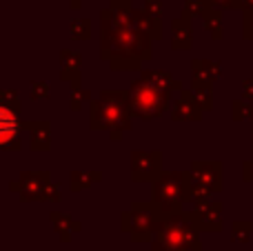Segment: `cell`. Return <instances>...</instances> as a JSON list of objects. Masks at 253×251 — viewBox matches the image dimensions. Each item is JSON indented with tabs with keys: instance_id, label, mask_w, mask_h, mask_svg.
Returning <instances> with one entry per match:
<instances>
[{
	"instance_id": "836d02e7",
	"label": "cell",
	"mask_w": 253,
	"mask_h": 251,
	"mask_svg": "<svg viewBox=\"0 0 253 251\" xmlns=\"http://www.w3.org/2000/svg\"><path fill=\"white\" fill-rule=\"evenodd\" d=\"M65 2H67V4H69V7H71V9H74V11H78V9H80V7H83V2H84V0H65Z\"/></svg>"
},
{
	"instance_id": "5bb4252c",
	"label": "cell",
	"mask_w": 253,
	"mask_h": 251,
	"mask_svg": "<svg viewBox=\"0 0 253 251\" xmlns=\"http://www.w3.org/2000/svg\"><path fill=\"white\" fill-rule=\"evenodd\" d=\"M169 111H171V118H173L175 123H200L202 116H205V109L189 96L187 89L180 91L178 100L171 105Z\"/></svg>"
},
{
	"instance_id": "484cf974",
	"label": "cell",
	"mask_w": 253,
	"mask_h": 251,
	"mask_svg": "<svg viewBox=\"0 0 253 251\" xmlns=\"http://www.w3.org/2000/svg\"><path fill=\"white\" fill-rule=\"evenodd\" d=\"M0 107H7V109L20 114L22 100H20V96H18V91H13V89H2V91H0Z\"/></svg>"
},
{
	"instance_id": "e0dca14e",
	"label": "cell",
	"mask_w": 253,
	"mask_h": 251,
	"mask_svg": "<svg viewBox=\"0 0 253 251\" xmlns=\"http://www.w3.org/2000/svg\"><path fill=\"white\" fill-rule=\"evenodd\" d=\"M49 220H51L53 229L60 234L62 243H69L71 236L78 234V231H83V222L74 220L71 216H67V213H62V211H51L49 213Z\"/></svg>"
},
{
	"instance_id": "9a60e30c",
	"label": "cell",
	"mask_w": 253,
	"mask_h": 251,
	"mask_svg": "<svg viewBox=\"0 0 253 251\" xmlns=\"http://www.w3.org/2000/svg\"><path fill=\"white\" fill-rule=\"evenodd\" d=\"M22 129L29 131V149L31 151H49L51 149V123L49 120H22Z\"/></svg>"
},
{
	"instance_id": "d6986e66",
	"label": "cell",
	"mask_w": 253,
	"mask_h": 251,
	"mask_svg": "<svg viewBox=\"0 0 253 251\" xmlns=\"http://www.w3.org/2000/svg\"><path fill=\"white\" fill-rule=\"evenodd\" d=\"M142 78L151 80L153 84H158V87H162V89H169V91H182V80L173 78L169 71L149 69V71H142Z\"/></svg>"
},
{
	"instance_id": "d4e9b609",
	"label": "cell",
	"mask_w": 253,
	"mask_h": 251,
	"mask_svg": "<svg viewBox=\"0 0 253 251\" xmlns=\"http://www.w3.org/2000/svg\"><path fill=\"white\" fill-rule=\"evenodd\" d=\"M231 118L236 123H242V120L253 118V102L245 100V98H238V100L231 102Z\"/></svg>"
},
{
	"instance_id": "f1b7e54d",
	"label": "cell",
	"mask_w": 253,
	"mask_h": 251,
	"mask_svg": "<svg viewBox=\"0 0 253 251\" xmlns=\"http://www.w3.org/2000/svg\"><path fill=\"white\" fill-rule=\"evenodd\" d=\"M62 200V189H60V185L58 182H49L47 185V189H44V194H42V203H60Z\"/></svg>"
},
{
	"instance_id": "74e56055",
	"label": "cell",
	"mask_w": 253,
	"mask_h": 251,
	"mask_svg": "<svg viewBox=\"0 0 253 251\" xmlns=\"http://www.w3.org/2000/svg\"><path fill=\"white\" fill-rule=\"evenodd\" d=\"M251 76H253V74H251Z\"/></svg>"
},
{
	"instance_id": "30bf717a",
	"label": "cell",
	"mask_w": 253,
	"mask_h": 251,
	"mask_svg": "<svg viewBox=\"0 0 253 251\" xmlns=\"http://www.w3.org/2000/svg\"><path fill=\"white\" fill-rule=\"evenodd\" d=\"M51 182L49 171H22L18 180L9 182V189L16 191L22 203H42V194Z\"/></svg>"
},
{
	"instance_id": "1f68e13d",
	"label": "cell",
	"mask_w": 253,
	"mask_h": 251,
	"mask_svg": "<svg viewBox=\"0 0 253 251\" xmlns=\"http://www.w3.org/2000/svg\"><path fill=\"white\" fill-rule=\"evenodd\" d=\"M242 180L253 182V158H247L245 163H242Z\"/></svg>"
},
{
	"instance_id": "3957f363",
	"label": "cell",
	"mask_w": 253,
	"mask_h": 251,
	"mask_svg": "<svg viewBox=\"0 0 253 251\" xmlns=\"http://www.w3.org/2000/svg\"><path fill=\"white\" fill-rule=\"evenodd\" d=\"M169 218L173 216L165 213L153 200H133L131 207L120 213V229L129 234L133 243H151Z\"/></svg>"
},
{
	"instance_id": "4fadbf2b",
	"label": "cell",
	"mask_w": 253,
	"mask_h": 251,
	"mask_svg": "<svg viewBox=\"0 0 253 251\" xmlns=\"http://www.w3.org/2000/svg\"><path fill=\"white\" fill-rule=\"evenodd\" d=\"M193 13L182 9L178 18L171 20V49L173 51H191L193 47Z\"/></svg>"
},
{
	"instance_id": "8fae6325",
	"label": "cell",
	"mask_w": 253,
	"mask_h": 251,
	"mask_svg": "<svg viewBox=\"0 0 253 251\" xmlns=\"http://www.w3.org/2000/svg\"><path fill=\"white\" fill-rule=\"evenodd\" d=\"M193 209L191 213L193 222L198 225L200 231H222L224 222H222V211H224V203L222 200H213V198H205V200H193Z\"/></svg>"
},
{
	"instance_id": "4316f807",
	"label": "cell",
	"mask_w": 253,
	"mask_h": 251,
	"mask_svg": "<svg viewBox=\"0 0 253 251\" xmlns=\"http://www.w3.org/2000/svg\"><path fill=\"white\" fill-rule=\"evenodd\" d=\"M91 100H93L91 91H87V89H83V87L71 89V93H69V109L71 111H80L84 102H91Z\"/></svg>"
},
{
	"instance_id": "2e32d148",
	"label": "cell",
	"mask_w": 253,
	"mask_h": 251,
	"mask_svg": "<svg viewBox=\"0 0 253 251\" xmlns=\"http://www.w3.org/2000/svg\"><path fill=\"white\" fill-rule=\"evenodd\" d=\"M191 71H193V78L213 84L222 78V62L220 60H207V58H193Z\"/></svg>"
},
{
	"instance_id": "7a4b0ae2",
	"label": "cell",
	"mask_w": 253,
	"mask_h": 251,
	"mask_svg": "<svg viewBox=\"0 0 253 251\" xmlns=\"http://www.w3.org/2000/svg\"><path fill=\"white\" fill-rule=\"evenodd\" d=\"M133 120L129 111V91L105 89L96 100L89 102V129L107 131L114 142L133 129Z\"/></svg>"
},
{
	"instance_id": "52a82bcc",
	"label": "cell",
	"mask_w": 253,
	"mask_h": 251,
	"mask_svg": "<svg viewBox=\"0 0 253 251\" xmlns=\"http://www.w3.org/2000/svg\"><path fill=\"white\" fill-rule=\"evenodd\" d=\"M193 200L211 198L213 194H220L224 189V169L220 160H193Z\"/></svg>"
},
{
	"instance_id": "277c9868",
	"label": "cell",
	"mask_w": 253,
	"mask_h": 251,
	"mask_svg": "<svg viewBox=\"0 0 253 251\" xmlns=\"http://www.w3.org/2000/svg\"><path fill=\"white\" fill-rule=\"evenodd\" d=\"M193 196V173L189 171H162L151 182V200L162 207L169 216L184 211V203H191Z\"/></svg>"
},
{
	"instance_id": "d590c367",
	"label": "cell",
	"mask_w": 253,
	"mask_h": 251,
	"mask_svg": "<svg viewBox=\"0 0 253 251\" xmlns=\"http://www.w3.org/2000/svg\"><path fill=\"white\" fill-rule=\"evenodd\" d=\"M251 207H253V194H251Z\"/></svg>"
},
{
	"instance_id": "9c48e42d",
	"label": "cell",
	"mask_w": 253,
	"mask_h": 251,
	"mask_svg": "<svg viewBox=\"0 0 253 251\" xmlns=\"http://www.w3.org/2000/svg\"><path fill=\"white\" fill-rule=\"evenodd\" d=\"M162 173L160 149H133L131 151V180L153 182Z\"/></svg>"
},
{
	"instance_id": "6da1fadb",
	"label": "cell",
	"mask_w": 253,
	"mask_h": 251,
	"mask_svg": "<svg viewBox=\"0 0 253 251\" xmlns=\"http://www.w3.org/2000/svg\"><path fill=\"white\" fill-rule=\"evenodd\" d=\"M144 11L131 0H111L100 11V58L111 71H140L153 58Z\"/></svg>"
},
{
	"instance_id": "83f0119b",
	"label": "cell",
	"mask_w": 253,
	"mask_h": 251,
	"mask_svg": "<svg viewBox=\"0 0 253 251\" xmlns=\"http://www.w3.org/2000/svg\"><path fill=\"white\" fill-rule=\"evenodd\" d=\"M31 100H49V96H51V87H49L47 80H31Z\"/></svg>"
},
{
	"instance_id": "8d00e7d4",
	"label": "cell",
	"mask_w": 253,
	"mask_h": 251,
	"mask_svg": "<svg viewBox=\"0 0 253 251\" xmlns=\"http://www.w3.org/2000/svg\"><path fill=\"white\" fill-rule=\"evenodd\" d=\"M251 125H253V118H251ZM251 129H253V127H251Z\"/></svg>"
},
{
	"instance_id": "ac0fdd59",
	"label": "cell",
	"mask_w": 253,
	"mask_h": 251,
	"mask_svg": "<svg viewBox=\"0 0 253 251\" xmlns=\"http://www.w3.org/2000/svg\"><path fill=\"white\" fill-rule=\"evenodd\" d=\"M187 93L202 107L205 111H211L213 109V84L211 83H205V80H198V78H191V87L187 89Z\"/></svg>"
},
{
	"instance_id": "e575fe53",
	"label": "cell",
	"mask_w": 253,
	"mask_h": 251,
	"mask_svg": "<svg viewBox=\"0 0 253 251\" xmlns=\"http://www.w3.org/2000/svg\"><path fill=\"white\" fill-rule=\"evenodd\" d=\"M242 9H253V0H242Z\"/></svg>"
},
{
	"instance_id": "7402d4cb",
	"label": "cell",
	"mask_w": 253,
	"mask_h": 251,
	"mask_svg": "<svg viewBox=\"0 0 253 251\" xmlns=\"http://www.w3.org/2000/svg\"><path fill=\"white\" fill-rule=\"evenodd\" d=\"M60 69L80 71L83 69V53L76 51V49H60Z\"/></svg>"
},
{
	"instance_id": "cb8c5ba5",
	"label": "cell",
	"mask_w": 253,
	"mask_h": 251,
	"mask_svg": "<svg viewBox=\"0 0 253 251\" xmlns=\"http://www.w3.org/2000/svg\"><path fill=\"white\" fill-rule=\"evenodd\" d=\"M253 236V222L251 220H236L231 225V238L240 245H247Z\"/></svg>"
},
{
	"instance_id": "4dcf8cb0",
	"label": "cell",
	"mask_w": 253,
	"mask_h": 251,
	"mask_svg": "<svg viewBox=\"0 0 253 251\" xmlns=\"http://www.w3.org/2000/svg\"><path fill=\"white\" fill-rule=\"evenodd\" d=\"M240 87H242V98L253 102V76H251V78H245V80H242Z\"/></svg>"
},
{
	"instance_id": "603a6c76",
	"label": "cell",
	"mask_w": 253,
	"mask_h": 251,
	"mask_svg": "<svg viewBox=\"0 0 253 251\" xmlns=\"http://www.w3.org/2000/svg\"><path fill=\"white\" fill-rule=\"evenodd\" d=\"M69 36L74 40H89L91 38V20L89 18H76V20H71Z\"/></svg>"
},
{
	"instance_id": "f546056e",
	"label": "cell",
	"mask_w": 253,
	"mask_h": 251,
	"mask_svg": "<svg viewBox=\"0 0 253 251\" xmlns=\"http://www.w3.org/2000/svg\"><path fill=\"white\" fill-rule=\"evenodd\" d=\"M242 38L253 40V9H242Z\"/></svg>"
},
{
	"instance_id": "7c38bea8",
	"label": "cell",
	"mask_w": 253,
	"mask_h": 251,
	"mask_svg": "<svg viewBox=\"0 0 253 251\" xmlns=\"http://www.w3.org/2000/svg\"><path fill=\"white\" fill-rule=\"evenodd\" d=\"M20 114L2 107L0 109V149L2 151H20L22 149V140H20V131L22 129V120L18 118Z\"/></svg>"
},
{
	"instance_id": "ffe728a7",
	"label": "cell",
	"mask_w": 253,
	"mask_h": 251,
	"mask_svg": "<svg viewBox=\"0 0 253 251\" xmlns=\"http://www.w3.org/2000/svg\"><path fill=\"white\" fill-rule=\"evenodd\" d=\"M102 180V171H71L69 173V189L74 194L87 191L93 182Z\"/></svg>"
},
{
	"instance_id": "ba28073f",
	"label": "cell",
	"mask_w": 253,
	"mask_h": 251,
	"mask_svg": "<svg viewBox=\"0 0 253 251\" xmlns=\"http://www.w3.org/2000/svg\"><path fill=\"white\" fill-rule=\"evenodd\" d=\"M182 9H187L189 13L202 18V25H205L207 34L213 40H222L224 38V27H222V18L224 11L220 4H215L213 0H184Z\"/></svg>"
},
{
	"instance_id": "5b68a950",
	"label": "cell",
	"mask_w": 253,
	"mask_h": 251,
	"mask_svg": "<svg viewBox=\"0 0 253 251\" xmlns=\"http://www.w3.org/2000/svg\"><path fill=\"white\" fill-rule=\"evenodd\" d=\"M200 234L202 231L193 222L191 213L182 211L169 218L162 229L156 231L151 240V251H202Z\"/></svg>"
},
{
	"instance_id": "44dd1931",
	"label": "cell",
	"mask_w": 253,
	"mask_h": 251,
	"mask_svg": "<svg viewBox=\"0 0 253 251\" xmlns=\"http://www.w3.org/2000/svg\"><path fill=\"white\" fill-rule=\"evenodd\" d=\"M142 9L153 25V40H160L162 38V0H144Z\"/></svg>"
},
{
	"instance_id": "d6a6232c",
	"label": "cell",
	"mask_w": 253,
	"mask_h": 251,
	"mask_svg": "<svg viewBox=\"0 0 253 251\" xmlns=\"http://www.w3.org/2000/svg\"><path fill=\"white\" fill-rule=\"evenodd\" d=\"M215 4H220L222 9H240L242 11V0H213Z\"/></svg>"
},
{
	"instance_id": "8992f818",
	"label": "cell",
	"mask_w": 253,
	"mask_h": 251,
	"mask_svg": "<svg viewBox=\"0 0 253 251\" xmlns=\"http://www.w3.org/2000/svg\"><path fill=\"white\" fill-rule=\"evenodd\" d=\"M171 93L147 78H135L129 87V111L135 120H156L171 109Z\"/></svg>"
}]
</instances>
